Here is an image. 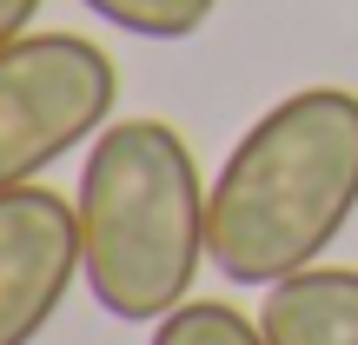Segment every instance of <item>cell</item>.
Here are the masks:
<instances>
[{"instance_id": "1", "label": "cell", "mask_w": 358, "mask_h": 345, "mask_svg": "<svg viewBox=\"0 0 358 345\" xmlns=\"http://www.w3.org/2000/svg\"><path fill=\"white\" fill-rule=\"evenodd\" d=\"M358 213V93L299 87L239 133L206 192V253L232 286L319 266Z\"/></svg>"}, {"instance_id": "2", "label": "cell", "mask_w": 358, "mask_h": 345, "mask_svg": "<svg viewBox=\"0 0 358 345\" xmlns=\"http://www.w3.org/2000/svg\"><path fill=\"white\" fill-rule=\"evenodd\" d=\"M206 179L166 120H113L73 186L87 293L120 325H159L186 306L206 253Z\"/></svg>"}, {"instance_id": "3", "label": "cell", "mask_w": 358, "mask_h": 345, "mask_svg": "<svg viewBox=\"0 0 358 345\" xmlns=\"http://www.w3.org/2000/svg\"><path fill=\"white\" fill-rule=\"evenodd\" d=\"M120 73L87 34H20L0 47V192L113 127Z\"/></svg>"}, {"instance_id": "4", "label": "cell", "mask_w": 358, "mask_h": 345, "mask_svg": "<svg viewBox=\"0 0 358 345\" xmlns=\"http://www.w3.org/2000/svg\"><path fill=\"white\" fill-rule=\"evenodd\" d=\"M80 266V213L53 186L0 192V345H34L66 306Z\"/></svg>"}, {"instance_id": "5", "label": "cell", "mask_w": 358, "mask_h": 345, "mask_svg": "<svg viewBox=\"0 0 358 345\" xmlns=\"http://www.w3.org/2000/svg\"><path fill=\"white\" fill-rule=\"evenodd\" d=\"M259 325L272 345H358V266H306L266 286Z\"/></svg>"}, {"instance_id": "6", "label": "cell", "mask_w": 358, "mask_h": 345, "mask_svg": "<svg viewBox=\"0 0 358 345\" xmlns=\"http://www.w3.org/2000/svg\"><path fill=\"white\" fill-rule=\"evenodd\" d=\"M153 345H272V339L259 319H245L226 299H186L179 312L153 325Z\"/></svg>"}, {"instance_id": "7", "label": "cell", "mask_w": 358, "mask_h": 345, "mask_svg": "<svg viewBox=\"0 0 358 345\" xmlns=\"http://www.w3.org/2000/svg\"><path fill=\"white\" fill-rule=\"evenodd\" d=\"M80 7L100 13L120 34H140V40H192L213 20L219 0H80Z\"/></svg>"}, {"instance_id": "8", "label": "cell", "mask_w": 358, "mask_h": 345, "mask_svg": "<svg viewBox=\"0 0 358 345\" xmlns=\"http://www.w3.org/2000/svg\"><path fill=\"white\" fill-rule=\"evenodd\" d=\"M27 20H40V0H0V47L27 34Z\"/></svg>"}]
</instances>
